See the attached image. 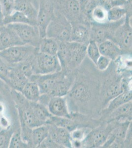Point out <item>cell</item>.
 I'll return each mask as SVG.
<instances>
[{
  "label": "cell",
  "mask_w": 132,
  "mask_h": 148,
  "mask_svg": "<svg viewBox=\"0 0 132 148\" xmlns=\"http://www.w3.org/2000/svg\"><path fill=\"white\" fill-rule=\"evenodd\" d=\"M47 108L54 116L72 119L66 96L50 97L47 104Z\"/></svg>",
  "instance_id": "5bb4252c"
},
{
  "label": "cell",
  "mask_w": 132,
  "mask_h": 148,
  "mask_svg": "<svg viewBox=\"0 0 132 148\" xmlns=\"http://www.w3.org/2000/svg\"><path fill=\"white\" fill-rule=\"evenodd\" d=\"M125 17L117 21L103 23L91 22V40L98 45L107 40H111L116 30L124 22Z\"/></svg>",
  "instance_id": "ba28073f"
},
{
  "label": "cell",
  "mask_w": 132,
  "mask_h": 148,
  "mask_svg": "<svg viewBox=\"0 0 132 148\" xmlns=\"http://www.w3.org/2000/svg\"><path fill=\"white\" fill-rule=\"evenodd\" d=\"M60 42L55 39L45 37L40 39L38 51L45 54L57 56Z\"/></svg>",
  "instance_id": "d4e9b609"
},
{
  "label": "cell",
  "mask_w": 132,
  "mask_h": 148,
  "mask_svg": "<svg viewBox=\"0 0 132 148\" xmlns=\"http://www.w3.org/2000/svg\"><path fill=\"white\" fill-rule=\"evenodd\" d=\"M15 0H0L3 17L12 14L14 11Z\"/></svg>",
  "instance_id": "74e56055"
},
{
  "label": "cell",
  "mask_w": 132,
  "mask_h": 148,
  "mask_svg": "<svg viewBox=\"0 0 132 148\" xmlns=\"http://www.w3.org/2000/svg\"><path fill=\"white\" fill-rule=\"evenodd\" d=\"M132 101H129L114 110L105 120L107 122L122 121L132 120Z\"/></svg>",
  "instance_id": "603a6c76"
},
{
  "label": "cell",
  "mask_w": 132,
  "mask_h": 148,
  "mask_svg": "<svg viewBox=\"0 0 132 148\" xmlns=\"http://www.w3.org/2000/svg\"><path fill=\"white\" fill-rule=\"evenodd\" d=\"M46 124H52L59 127H61L72 132L78 127L77 123L69 118L58 117L52 116L50 117Z\"/></svg>",
  "instance_id": "f1b7e54d"
},
{
  "label": "cell",
  "mask_w": 132,
  "mask_h": 148,
  "mask_svg": "<svg viewBox=\"0 0 132 148\" xmlns=\"http://www.w3.org/2000/svg\"><path fill=\"white\" fill-rule=\"evenodd\" d=\"M132 90L130 89L124 91L112 99L110 100L106 105V107L102 111V116L103 118H104V120L114 110L122 106V105L129 101H132Z\"/></svg>",
  "instance_id": "7402d4cb"
},
{
  "label": "cell",
  "mask_w": 132,
  "mask_h": 148,
  "mask_svg": "<svg viewBox=\"0 0 132 148\" xmlns=\"http://www.w3.org/2000/svg\"><path fill=\"white\" fill-rule=\"evenodd\" d=\"M37 26L40 38L46 37V30L55 15L53 0H38Z\"/></svg>",
  "instance_id": "9c48e42d"
},
{
  "label": "cell",
  "mask_w": 132,
  "mask_h": 148,
  "mask_svg": "<svg viewBox=\"0 0 132 148\" xmlns=\"http://www.w3.org/2000/svg\"><path fill=\"white\" fill-rule=\"evenodd\" d=\"M131 121H118L109 134L103 148H120L124 147V142L130 126Z\"/></svg>",
  "instance_id": "7c38bea8"
},
{
  "label": "cell",
  "mask_w": 132,
  "mask_h": 148,
  "mask_svg": "<svg viewBox=\"0 0 132 148\" xmlns=\"http://www.w3.org/2000/svg\"><path fill=\"white\" fill-rule=\"evenodd\" d=\"M28 147V144L24 141L21 136L20 130H16L10 139L9 148H26Z\"/></svg>",
  "instance_id": "d590c367"
},
{
  "label": "cell",
  "mask_w": 132,
  "mask_h": 148,
  "mask_svg": "<svg viewBox=\"0 0 132 148\" xmlns=\"http://www.w3.org/2000/svg\"><path fill=\"white\" fill-rule=\"evenodd\" d=\"M34 74L45 75L62 71L57 56L45 54L38 51L33 59Z\"/></svg>",
  "instance_id": "52a82bcc"
},
{
  "label": "cell",
  "mask_w": 132,
  "mask_h": 148,
  "mask_svg": "<svg viewBox=\"0 0 132 148\" xmlns=\"http://www.w3.org/2000/svg\"><path fill=\"white\" fill-rule=\"evenodd\" d=\"M3 15L2 12V8L0 4V27L3 26Z\"/></svg>",
  "instance_id": "b9f144b4"
},
{
  "label": "cell",
  "mask_w": 132,
  "mask_h": 148,
  "mask_svg": "<svg viewBox=\"0 0 132 148\" xmlns=\"http://www.w3.org/2000/svg\"><path fill=\"white\" fill-rule=\"evenodd\" d=\"M94 1H98V0H94Z\"/></svg>",
  "instance_id": "f6af8a7d"
},
{
  "label": "cell",
  "mask_w": 132,
  "mask_h": 148,
  "mask_svg": "<svg viewBox=\"0 0 132 148\" xmlns=\"http://www.w3.org/2000/svg\"><path fill=\"white\" fill-rule=\"evenodd\" d=\"M111 40L118 46L122 55H132V16L126 15L124 22L117 29Z\"/></svg>",
  "instance_id": "5b68a950"
},
{
  "label": "cell",
  "mask_w": 132,
  "mask_h": 148,
  "mask_svg": "<svg viewBox=\"0 0 132 148\" xmlns=\"http://www.w3.org/2000/svg\"><path fill=\"white\" fill-rule=\"evenodd\" d=\"M16 130L12 126L0 130V148H9L10 139Z\"/></svg>",
  "instance_id": "836d02e7"
},
{
  "label": "cell",
  "mask_w": 132,
  "mask_h": 148,
  "mask_svg": "<svg viewBox=\"0 0 132 148\" xmlns=\"http://www.w3.org/2000/svg\"><path fill=\"white\" fill-rule=\"evenodd\" d=\"M64 73L65 72L61 71L45 75L34 74L29 80L37 83L39 86L41 95L46 94L49 95Z\"/></svg>",
  "instance_id": "4fadbf2b"
},
{
  "label": "cell",
  "mask_w": 132,
  "mask_h": 148,
  "mask_svg": "<svg viewBox=\"0 0 132 148\" xmlns=\"http://www.w3.org/2000/svg\"><path fill=\"white\" fill-rule=\"evenodd\" d=\"M47 125L49 126V136L54 142L61 148H72L70 132L68 130L52 124Z\"/></svg>",
  "instance_id": "e0dca14e"
},
{
  "label": "cell",
  "mask_w": 132,
  "mask_h": 148,
  "mask_svg": "<svg viewBox=\"0 0 132 148\" xmlns=\"http://www.w3.org/2000/svg\"><path fill=\"white\" fill-rule=\"evenodd\" d=\"M49 126L47 124L33 128L31 133L32 147L39 148L40 144L49 136Z\"/></svg>",
  "instance_id": "484cf974"
},
{
  "label": "cell",
  "mask_w": 132,
  "mask_h": 148,
  "mask_svg": "<svg viewBox=\"0 0 132 148\" xmlns=\"http://www.w3.org/2000/svg\"><path fill=\"white\" fill-rule=\"evenodd\" d=\"M18 23L28 24L34 25L30 20L25 14L17 10H14L12 14L3 17V26Z\"/></svg>",
  "instance_id": "f546056e"
},
{
  "label": "cell",
  "mask_w": 132,
  "mask_h": 148,
  "mask_svg": "<svg viewBox=\"0 0 132 148\" xmlns=\"http://www.w3.org/2000/svg\"><path fill=\"white\" fill-rule=\"evenodd\" d=\"M72 26L62 14L55 10V15L46 30V37L55 39L59 42H70Z\"/></svg>",
  "instance_id": "3957f363"
},
{
  "label": "cell",
  "mask_w": 132,
  "mask_h": 148,
  "mask_svg": "<svg viewBox=\"0 0 132 148\" xmlns=\"http://www.w3.org/2000/svg\"><path fill=\"white\" fill-rule=\"evenodd\" d=\"M29 79L15 66H9L6 83L15 90L21 92Z\"/></svg>",
  "instance_id": "ffe728a7"
},
{
  "label": "cell",
  "mask_w": 132,
  "mask_h": 148,
  "mask_svg": "<svg viewBox=\"0 0 132 148\" xmlns=\"http://www.w3.org/2000/svg\"><path fill=\"white\" fill-rule=\"evenodd\" d=\"M86 54L89 58L95 65L101 55L99 51L98 45L95 41L90 40L86 48Z\"/></svg>",
  "instance_id": "e575fe53"
},
{
  "label": "cell",
  "mask_w": 132,
  "mask_h": 148,
  "mask_svg": "<svg viewBox=\"0 0 132 148\" xmlns=\"http://www.w3.org/2000/svg\"><path fill=\"white\" fill-rule=\"evenodd\" d=\"M86 48L87 46L78 42H60L57 56L62 71L69 73L79 67L87 56Z\"/></svg>",
  "instance_id": "6da1fadb"
},
{
  "label": "cell",
  "mask_w": 132,
  "mask_h": 148,
  "mask_svg": "<svg viewBox=\"0 0 132 148\" xmlns=\"http://www.w3.org/2000/svg\"><path fill=\"white\" fill-rule=\"evenodd\" d=\"M9 66L0 58V78L7 82Z\"/></svg>",
  "instance_id": "ab89813d"
},
{
  "label": "cell",
  "mask_w": 132,
  "mask_h": 148,
  "mask_svg": "<svg viewBox=\"0 0 132 148\" xmlns=\"http://www.w3.org/2000/svg\"><path fill=\"white\" fill-rule=\"evenodd\" d=\"M31 105L36 117L44 125L49 121L52 114L49 112L47 107L42 103L37 102H31Z\"/></svg>",
  "instance_id": "83f0119b"
},
{
  "label": "cell",
  "mask_w": 132,
  "mask_h": 148,
  "mask_svg": "<svg viewBox=\"0 0 132 148\" xmlns=\"http://www.w3.org/2000/svg\"><path fill=\"white\" fill-rule=\"evenodd\" d=\"M98 47L101 55L108 57L111 61L116 60L122 55L119 47L112 40H105L99 44Z\"/></svg>",
  "instance_id": "cb8c5ba5"
},
{
  "label": "cell",
  "mask_w": 132,
  "mask_h": 148,
  "mask_svg": "<svg viewBox=\"0 0 132 148\" xmlns=\"http://www.w3.org/2000/svg\"><path fill=\"white\" fill-rule=\"evenodd\" d=\"M102 90V96L103 97L104 105H107L110 100L112 99L119 94L124 91L130 90L127 88L122 79H109L104 83Z\"/></svg>",
  "instance_id": "2e32d148"
},
{
  "label": "cell",
  "mask_w": 132,
  "mask_h": 148,
  "mask_svg": "<svg viewBox=\"0 0 132 148\" xmlns=\"http://www.w3.org/2000/svg\"><path fill=\"white\" fill-rule=\"evenodd\" d=\"M7 26L13 29L25 45L39 48L40 37L37 26L28 24H11Z\"/></svg>",
  "instance_id": "30bf717a"
},
{
  "label": "cell",
  "mask_w": 132,
  "mask_h": 148,
  "mask_svg": "<svg viewBox=\"0 0 132 148\" xmlns=\"http://www.w3.org/2000/svg\"><path fill=\"white\" fill-rule=\"evenodd\" d=\"M107 9L98 3L91 14V22L103 23L107 22Z\"/></svg>",
  "instance_id": "1f68e13d"
},
{
  "label": "cell",
  "mask_w": 132,
  "mask_h": 148,
  "mask_svg": "<svg viewBox=\"0 0 132 148\" xmlns=\"http://www.w3.org/2000/svg\"><path fill=\"white\" fill-rule=\"evenodd\" d=\"M111 61V60L108 57L101 55L98 59L95 65L99 71H104L108 68Z\"/></svg>",
  "instance_id": "f35d334b"
},
{
  "label": "cell",
  "mask_w": 132,
  "mask_h": 148,
  "mask_svg": "<svg viewBox=\"0 0 132 148\" xmlns=\"http://www.w3.org/2000/svg\"><path fill=\"white\" fill-rule=\"evenodd\" d=\"M23 45L25 44L13 29L7 25L0 27V51Z\"/></svg>",
  "instance_id": "ac0fdd59"
},
{
  "label": "cell",
  "mask_w": 132,
  "mask_h": 148,
  "mask_svg": "<svg viewBox=\"0 0 132 148\" xmlns=\"http://www.w3.org/2000/svg\"><path fill=\"white\" fill-rule=\"evenodd\" d=\"M14 10L23 13L34 25L37 26L38 6L32 0H15Z\"/></svg>",
  "instance_id": "d6986e66"
},
{
  "label": "cell",
  "mask_w": 132,
  "mask_h": 148,
  "mask_svg": "<svg viewBox=\"0 0 132 148\" xmlns=\"http://www.w3.org/2000/svg\"><path fill=\"white\" fill-rule=\"evenodd\" d=\"M20 92L26 99L31 102L38 101L41 95L40 90L37 83L29 80Z\"/></svg>",
  "instance_id": "4316f807"
},
{
  "label": "cell",
  "mask_w": 132,
  "mask_h": 148,
  "mask_svg": "<svg viewBox=\"0 0 132 148\" xmlns=\"http://www.w3.org/2000/svg\"><path fill=\"white\" fill-rule=\"evenodd\" d=\"M91 91L89 87L83 82L75 83L72 86L68 94L69 97L79 103H85L90 100Z\"/></svg>",
  "instance_id": "44dd1931"
},
{
  "label": "cell",
  "mask_w": 132,
  "mask_h": 148,
  "mask_svg": "<svg viewBox=\"0 0 132 148\" xmlns=\"http://www.w3.org/2000/svg\"><path fill=\"white\" fill-rule=\"evenodd\" d=\"M12 95L16 104L20 127L33 128L44 124L39 121L34 113L30 101L26 99L22 93L15 90H12Z\"/></svg>",
  "instance_id": "7a4b0ae2"
},
{
  "label": "cell",
  "mask_w": 132,
  "mask_h": 148,
  "mask_svg": "<svg viewBox=\"0 0 132 148\" xmlns=\"http://www.w3.org/2000/svg\"><path fill=\"white\" fill-rule=\"evenodd\" d=\"M72 26L70 42L87 46L91 40V22L81 21Z\"/></svg>",
  "instance_id": "9a60e30c"
},
{
  "label": "cell",
  "mask_w": 132,
  "mask_h": 148,
  "mask_svg": "<svg viewBox=\"0 0 132 148\" xmlns=\"http://www.w3.org/2000/svg\"><path fill=\"white\" fill-rule=\"evenodd\" d=\"M2 99V95H1V93H0V100H1Z\"/></svg>",
  "instance_id": "ee69618b"
},
{
  "label": "cell",
  "mask_w": 132,
  "mask_h": 148,
  "mask_svg": "<svg viewBox=\"0 0 132 148\" xmlns=\"http://www.w3.org/2000/svg\"><path fill=\"white\" fill-rule=\"evenodd\" d=\"M55 10L64 16L71 24L83 21L79 0H53Z\"/></svg>",
  "instance_id": "8fae6325"
},
{
  "label": "cell",
  "mask_w": 132,
  "mask_h": 148,
  "mask_svg": "<svg viewBox=\"0 0 132 148\" xmlns=\"http://www.w3.org/2000/svg\"><path fill=\"white\" fill-rule=\"evenodd\" d=\"M0 130H1V128H0Z\"/></svg>",
  "instance_id": "bcb514c9"
},
{
  "label": "cell",
  "mask_w": 132,
  "mask_h": 148,
  "mask_svg": "<svg viewBox=\"0 0 132 148\" xmlns=\"http://www.w3.org/2000/svg\"><path fill=\"white\" fill-rule=\"evenodd\" d=\"M117 122V121L106 122L95 129L91 130L85 138L81 142V147L84 148L102 147Z\"/></svg>",
  "instance_id": "8992f818"
},
{
  "label": "cell",
  "mask_w": 132,
  "mask_h": 148,
  "mask_svg": "<svg viewBox=\"0 0 132 148\" xmlns=\"http://www.w3.org/2000/svg\"><path fill=\"white\" fill-rule=\"evenodd\" d=\"M91 130L88 127H80L76 128L70 132V137L72 142H81L83 140L89 132Z\"/></svg>",
  "instance_id": "8d00e7d4"
},
{
  "label": "cell",
  "mask_w": 132,
  "mask_h": 148,
  "mask_svg": "<svg viewBox=\"0 0 132 148\" xmlns=\"http://www.w3.org/2000/svg\"><path fill=\"white\" fill-rule=\"evenodd\" d=\"M34 2V3H35L36 5H39V3H38V0H32Z\"/></svg>",
  "instance_id": "7bdbcfd3"
},
{
  "label": "cell",
  "mask_w": 132,
  "mask_h": 148,
  "mask_svg": "<svg viewBox=\"0 0 132 148\" xmlns=\"http://www.w3.org/2000/svg\"><path fill=\"white\" fill-rule=\"evenodd\" d=\"M126 11L123 6H116L109 9L107 12L108 21L114 22L125 17Z\"/></svg>",
  "instance_id": "d6a6232c"
},
{
  "label": "cell",
  "mask_w": 132,
  "mask_h": 148,
  "mask_svg": "<svg viewBox=\"0 0 132 148\" xmlns=\"http://www.w3.org/2000/svg\"><path fill=\"white\" fill-rule=\"evenodd\" d=\"M39 148H61V147L54 142L49 135V136L40 144Z\"/></svg>",
  "instance_id": "60d3db41"
},
{
  "label": "cell",
  "mask_w": 132,
  "mask_h": 148,
  "mask_svg": "<svg viewBox=\"0 0 132 148\" xmlns=\"http://www.w3.org/2000/svg\"><path fill=\"white\" fill-rule=\"evenodd\" d=\"M38 51V48L28 45L14 46L0 51V58L8 66H13L28 59Z\"/></svg>",
  "instance_id": "277c9868"
},
{
  "label": "cell",
  "mask_w": 132,
  "mask_h": 148,
  "mask_svg": "<svg viewBox=\"0 0 132 148\" xmlns=\"http://www.w3.org/2000/svg\"><path fill=\"white\" fill-rule=\"evenodd\" d=\"M80 14L83 21L91 22V14L98 1L94 0H79Z\"/></svg>",
  "instance_id": "4dcf8cb0"
}]
</instances>
